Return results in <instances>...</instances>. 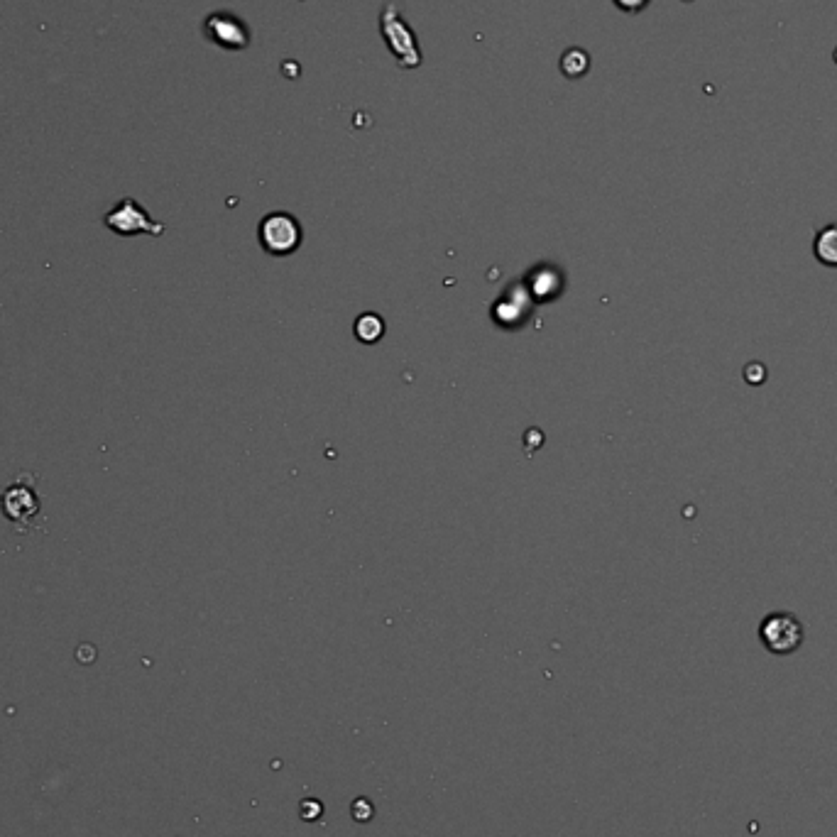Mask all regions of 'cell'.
<instances>
[{"mask_svg":"<svg viewBox=\"0 0 837 837\" xmlns=\"http://www.w3.org/2000/svg\"><path fill=\"white\" fill-rule=\"evenodd\" d=\"M380 30L385 37L387 47L397 57V64L402 69H417L421 64V49L417 45L412 27L404 23L402 13L397 10L395 3H387L380 15Z\"/></svg>","mask_w":837,"mask_h":837,"instance_id":"6da1fadb","label":"cell"},{"mask_svg":"<svg viewBox=\"0 0 837 837\" xmlns=\"http://www.w3.org/2000/svg\"><path fill=\"white\" fill-rule=\"evenodd\" d=\"M40 507V495H37L32 475H23V478L13 480L3 490V495H0V512H3V517L13 522L18 529H23V532L32 527V522L40 514Z\"/></svg>","mask_w":837,"mask_h":837,"instance_id":"3957f363","label":"cell"},{"mask_svg":"<svg viewBox=\"0 0 837 837\" xmlns=\"http://www.w3.org/2000/svg\"><path fill=\"white\" fill-rule=\"evenodd\" d=\"M204 35L209 37L213 45L228 49V52H243V49L250 47V27L245 25L243 18L226 13V10L211 13L204 20Z\"/></svg>","mask_w":837,"mask_h":837,"instance_id":"8992f818","label":"cell"},{"mask_svg":"<svg viewBox=\"0 0 837 837\" xmlns=\"http://www.w3.org/2000/svg\"><path fill=\"white\" fill-rule=\"evenodd\" d=\"M103 226L111 233L120 235V238H135V235H152V238H160L164 233V223L155 221L135 199L125 196L120 199L113 209L106 211L103 216Z\"/></svg>","mask_w":837,"mask_h":837,"instance_id":"7a4b0ae2","label":"cell"},{"mask_svg":"<svg viewBox=\"0 0 837 837\" xmlns=\"http://www.w3.org/2000/svg\"><path fill=\"white\" fill-rule=\"evenodd\" d=\"M299 813H302L306 823H314V820H319L321 815H324V806H321L316 798H306V801H302V806H299Z\"/></svg>","mask_w":837,"mask_h":837,"instance_id":"30bf717a","label":"cell"},{"mask_svg":"<svg viewBox=\"0 0 837 837\" xmlns=\"http://www.w3.org/2000/svg\"><path fill=\"white\" fill-rule=\"evenodd\" d=\"M350 813H353V818L358 820V823H368V820H372V815H375V806L370 803V798H355L353 806H350Z\"/></svg>","mask_w":837,"mask_h":837,"instance_id":"9c48e42d","label":"cell"},{"mask_svg":"<svg viewBox=\"0 0 837 837\" xmlns=\"http://www.w3.org/2000/svg\"><path fill=\"white\" fill-rule=\"evenodd\" d=\"M612 3H615L622 13H642L651 0H612Z\"/></svg>","mask_w":837,"mask_h":837,"instance_id":"8fae6325","label":"cell"},{"mask_svg":"<svg viewBox=\"0 0 837 837\" xmlns=\"http://www.w3.org/2000/svg\"><path fill=\"white\" fill-rule=\"evenodd\" d=\"M813 255L820 265L837 267V223H828L815 233Z\"/></svg>","mask_w":837,"mask_h":837,"instance_id":"52a82bcc","label":"cell"},{"mask_svg":"<svg viewBox=\"0 0 837 837\" xmlns=\"http://www.w3.org/2000/svg\"><path fill=\"white\" fill-rule=\"evenodd\" d=\"M260 243L267 253L289 255L302 243V228L289 213H270L260 223Z\"/></svg>","mask_w":837,"mask_h":837,"instance_id":"5b68a950","label":"cell"},{"mask_svg":"<svg viewBox=\"0 0 837 837\" xmlns=\"http://www.w3.org/2000/svg\"><path fill=\"white\" fill-rule=\"evenodd\" d=\"M764 649L776 656H789L803 644V625L791 612H769L759 625Z\"/></svg>","mask_w":837,"mask_h":837,"instance_id":"277c9868","label":"cell"},{"mask_svg":"<svg viewBox=\"0 0 837 837\" xmlns=\"http://www.w3.org/2000/svg\"><path fill=\"white\" fill-rule=\"evenodd\" d=\"M355 331H358V336L363 338L365 343H372L382 333V324L377 316H363V319L358 321V328H355Z\"/></svg>","mask_w":837,"mask_h":837,"instance_id":"ba28073f","label":"cell"}]
</instances>
